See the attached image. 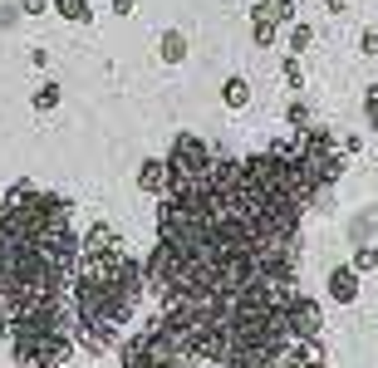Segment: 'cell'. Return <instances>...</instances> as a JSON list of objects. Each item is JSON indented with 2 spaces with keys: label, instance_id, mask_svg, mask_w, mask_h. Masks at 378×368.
Masks as SVG:
<instances>
[{
  "label": "cell",
  "instance_id": "ac0fdd59",
  "mask_svg": "<svg viewBox=\"0 0 378 368\" xmlns=\"http://www.w3.org/2000/svg\"><path fill=\"white\" fill-rule=\"evenodd\" d=\"M339 152L344 157H359L363 152V133H339Z\"/></svg>",
  "mask_w": 378,
  "mask_h": 368
},
{
  "label": "cell",
  "instance_id": "ffe728a7",
  "mask_svg": "<svg viewBox=\"0 0 378 368\" xmlns=\"http://www.w3.org/2000/svg\"><path fill=\"white\" fill-rule=\"evenodd\" d=\"M15 6H20V15H44L49 0H15Z\"/></svg>",
  "mask_w": 378,
  "mask_h": 368
},
{
  "label": "cell",
  "instance_id": "6da1fadb",
  "mask_svg": "<svg viewBox=\"0 0 378 368\" xmlns=\"http://www.w3.org/2000/svg\"><path fill=\"white\" fill-rule=\"evenodd\" d=\"M79 231L69 201L30 177L0 192V334L39 309L69 304Z\"/></svg>",
  "mask_w": 378,
  "mask_h": 368
},
{
  "label": "cell",
  "instance_id": "ba28073f",
  "mask_svg": "<svg viewBox=\"0 0 378 368\" xmlns=\"http://www.w3.org/2000/svg\"><path fill=\"white\" fill-rule=\"evenodd\" d=\"M138 187L147 196H162V187H168V167H162V157H143V167H138Z\"/></svg>",
  "mask_w": 378,
  "mask_h": 368
},
{
  "label": "cell",
  "instance_id": "5b68a950",
  "mask_svg": "<svg viewBox=\"0 0 378 368\" xmlns=\"http://www.w3.org/2000/svg\"><path fill=\"white\" fill-rule=\"evenodd\" d=\"M216 147L201 138V133H177L172 138V152L162 157V167H168V177H187V172H197L206 157H211Z\"/></svg>",
  "mask_w": 378,
  "mask_h": 368
},
{
  "label": "cell",
  "instance_id": "7c38bea8",
  "mask_svg": "<svg viewBox=\"0 0 378 368\" xmlns=\"http://www.w3.org/2000/svg\"><path fill=\"white\" fill-rule=\"evenodd\" d=\"M60 98H64V89L54 84V79H44L35 93H30V103H35V113H49V109H60Z\"/></svg>",
  "mask_w": 378,
  "mask_h": 368
},
{
  "label": "cell",
  "instance_id": "30bf717a",
  "mask_svg": "<svg viewBox=\"0 0 378 368\" xmlns=\"http://www.w3.org/2000/svg\"><path fill=\"white\" fill-rule=\"evenodd\" d=\"M54 10H60L64 20H74V25H89L93 20V0H49Z\"/></svg>",
  "mask_w": 378,
  "mask_h": 368
},
{
  "label": "cell",
  "instance_id": "44dd1931",
  "mask_svg": "<svg viewBox=\"0 0 378 368\" xmlns=\"http://www.w3.org/2000/svg\"><path fill=\"white\" fill-rule=\"evenodd\" d=\"M0 25H6V30L20 25V6H0Z\"/></svg>",
  "mask_w": 378,
  "mask_h": 368
},
{
  "label": "cell",
  "instance_id": "d6986e66",
  "mask_svg": "<svg viewBox=\"0 0 378 368\" xmlns=\"http://www.w3.org/2000/svg\"><path fill=\"white\" fill-rule=\"evenodd\" d=\"M359 49H363V55H378V30H373V25L359 35Z\"/></svg>",
  "mask_w": 378,
  "mask_h": 368
},
{
  "label": "cell",
  "instance_id": "2e32d148",
  "mask_svg": "<svg viewBox=\"0 0 378 368\" xmlns=\"http://www.w3.org/2000/svg\"><path fill=\"white\" fill-rule=\"evenodd\" d=\"M349 266H354L359 275H373V270H378V241H373V246H359V250L349 255Z\"/></svg>",
  "mask_w": 378,
  "mask_h": 368
},
{
  "label": "cell",
  "instance_id": "5bb4252c",
  "mask_svg": "<svg viewBox=\"0 0 378 368\" xmlns=\"http://www.w3.org/2000/svg\"><path fill=\"white\" fill-rule=\"evenodd\" d=\"M285 123H290V133H300V128L314 123V113H309V103H305V98H290V103H285Z\"/></svg>",
  "mask_w": 378,
  "mask_h": 368
},
{
  "label": "cell",
  "instance_id": "4fadbf2b",
  "mask_svg": "<svg viewBox=\"0 0 378 368\" xmlns=\"http://www.w3.org/2000/svg\"><path fill=\"white\" fill-rule=\"evenodd\" d=\"M285 30H290V55H305V49L314 44V25L309 20H290Z\"/></svg>",
  "mask_w": 378,
  "mask_h": 368
},
{
  "label": "cell",
  "instance_id": "9c48e42d",
  "mask_svg": "<svg viewBox=\"0 0 378 368\" xmlns=\"http://www.w3.org/2000/svg\"><path fill=\"white\" fill-rule=\"evenodd\" d=\"M157 59L162 64H182L187 59V35L182 30H162L157 35Z\"/></svg>",
  "mask_w": 378,
  "mask_h": 368
},
{
  "label": "cell",
  "instance_id": "8fae6325",
  "mask_svg": "<svg viewBox=\"0 0 378 368\" xmlns=\"http://www.w3.org/2000/svg\"><path fill=\"white\" fill-rule=\"evenodd\" d=\"M222 103H226V109H246V103H251V84H246L241 74H231V79L222 84Z\"/></svg>",
  "mask_w": 378,
  "mask_h": 368
},
{
  "label": "cell",
  "instance_id": "277c9868",
  "mask_svg": "<svg viewBox=\"0 0 378 368\" xmlns=\"http://www.w3.org/2000/svg\"><path fill=\"white\" fill-rule=\"evenodd\" d=\"M290 20H295V0H255L251 6V44L270 49Z\"/></svg>",
  "mask_w": 378,
  "mask_h": 368
},
{
  "label": "cell",
  "instance_id": "8992f818",
  "mask_svg": "<svg viewBox=\"0 0 378 368\" xmlns=\"http://www.w3.org/2000/svg\"><path fill=\"white\" fill-rule=\"evenodd\" d=\"M276 368H330V349H324V339H295L276 358Z\"/></svg>",
  "mask_w": 378,
  "mask_h": 368
},
{
  "label": "cell",
  "instance_id": "3957f363",
  "mask_svg": "<svg viewBox=\"0 0 378 368\" xmlns=\"http://www.w3.org/2000/svg\"><path fill=\"white\" fill-rule=\"evenodd\" d=\"M118 363L123 368H187V358L168 344V334L157 324H143L128 339H118Z\"/></svg>",
  "mask_w": 378,
  "mask_h": 368
},
{
  "label": "cell",
  "instance_id": "603a6c76",
  "mask_svg": "<svg viewBox=\"0 0 378 368\" xmlns=\"http://www.w3.org/2000/svg\"><path fill=\"white\" fill-rule=\"evenodd\" d=\"M114 15H133V0H114Z\"/></svg>",
  "mask_w": 378,
  "mask_h": 368
},
{
  "label": "cell",
  "instance_id": "52a82bcc",
  "mask_svg": "<svg viewBox=\"0 0 378 368\" xmlns=\"http://www.w3.org/2000/svg\"><path fill=\"white\" fill-rule=\"evenodd\" d=\"M330 300H334V304H354V300H359V270L349 266V260L330 270Z\"/></svg>",
  "mask_w": 378,
  "mask_h": 368
},
{
  "label": "cell",
  "instance_id": "9a60e30c",
  "mask_svg": "<svg viewBox=\"0 0 378 368\" xmlns=\"http://www.w3.org/2000/svg\"><path fill=\"white\" fill-rule=\"evenodd\" d=\"M280 79L290 84V93H305V69H300V55H285V59H280Z\"/></svg>",
  "mask_w": 378,
  "mask_h": 368
},
{
  "label": "cell",
  "instance_id": "7a4b0ae2",
  "mask_svg": "<svg viewBox=\"0 0 378 368\" xmlns=\"http://www.w3.org/2000/svg\"><path fill=\"white\" fill-rule=\"evenodd\" d=\"M143 295H147L143 266L133 260L128 241L108 221H93L79 236V260H74V275H69L74 349H84V353L118 349V339L133 324Z\"/></svg>",
  "mask_w": 378,
  "mask_h": 368
},
{
  "label": "cell",
  "instance_id": "7402d4cb",
  "mask_svg": "<svg viewBox=\"0 0 378 368\" xmlns=\"http://www.w3.org/2000/svg\"><path fill=\"white\" fill-rule=\"evenodd\" d=\"M319 6L330 10V15H344V10H349V0H319Z\"/></svg>",
  "mask_w": 378,
  "mask_h": 368
},
{
  "label": "cell",
  "instance_id": "e0dca14e",
  "mask_svg": "<svg viewBox=\"0 0 378 368\" xmlns=\"http://www.w3.org/2000/svg\"><path fill=\"white\" fill-rule=\"evenodd\" d=\"M363 118H368V128L378 133V84L363 89Z\"/></svg>",
  "mask_w": 378,
  "mask_h": 368
}]
</instances>
